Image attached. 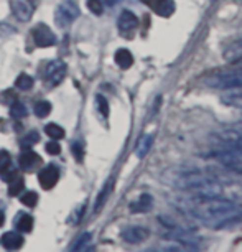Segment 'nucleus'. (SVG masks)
<instances>
[{
  "label": "nucleus",
  "instance_id": "nucleus-1",
  "mask_svg": "<svg viewBox=\"0 0 242 252\" xmlns=\"http://www.w3.org/2000/svg\"><path fill=\"white\" fill-rule=\"evenodd\" d=\"M183 209L194 220L214 229H222L237 221H242V204L217 196H194L186 201Z\"/></svg>",
  "mask_w": 242,
  "mask_h": 252
},
{
  "label": "nucleus",
  "instance_id": "nucleus-2",
  "mask_svg": "<svg viewBox=\"0 0 242 252\" xmlns=\"http://www.w3.org/2000/svg\"><path fill=\"white\" fill-rule=\"evenodd\" d=\"M168 183L178 189L194 193V196H219L222 191L219 182L199 168L178 170L173 177H168Z\"/></svg>",
  "mask_w": 242,
  "mask_h": 252
},
{
  "label": "nucleus",
  "instance_id": "nucleus-3",
  "mask_svg": "<svg viewBox=\"0 0 242 252\" xmlns=\"http://www.w3.org/2000/svg\"><path fill=\"white\" fill-rule=\"evenodd\" d=\"M203 84L212 89H231L242 86V66L234 64V68L212 71L205 76Z\"/></svg>",
  "mask_w": 242,
  "mask_h": 252
},
{
  "label": "nucleus",
  "instance_id": "nucleus-4",
  "mask_svg": "<svg viewBox=\"0 0 242 252\" xmlns=\"http://www.w3.org/2000/svg\"><path fill=\"white\" fill-rule=\"evenodd\" d=\"M211 144L217 150H227L236 155L242 157V132L232 130H221L211 135Z\"/></svg>",
  "mask_w": 242,
  "mask_h": 252
},
{
  "label": "nucleus",
  "instance_id": "nucleus-5",
  "mask_svg": "<svg viewBox=\"0 0 242 252\" xmlns=\"http://www.w3.org/2000/svg\"><path fill=\"white\" fill-rule=\"evenodd\" d=\"M81 15V10L78 7V3L73 0H66L61 5H58L55 12V22L60 28H66L73 23L76 18Z\"/></svg>",
  "mask_w": 242,
  "mask_h": 252
},
{
  "label": "nucleus",
  "instance_id": "nucleus-6",
  "mask_svg": "<svg viewBox=\"0 0 242 252\" xmlns=\"http://www.w3.org/2000/svg\"><path fill=\"white\" fill-rule=\"evenodd\" d=\"M208 157H212V158L219 161L222 166H226V168L232 170V172L242 173L241 155H236V154H232V152H227V150H217V149H214Z\"/></svg>",
  "mask_w": 242,
  "mask_h": 252
},
{
  "label": "nucleus",
  "instance_id": "nucleus-7",
  "mask_svg": "<svg viewBox=\"0 0 242 252\" xmlns=\"http://www.w3.org/2000/svg\"><path fill=\"white\" fill-rule=\"evenodd\" d=\"M33 40H35L36 46H40V48H50V46L56 43L55 33L45 23H40V25L33 28Z\"/></svg>",
  "mask_w": 242,
  "mask_h": 252
},
{
  "label": "nucleus",
  "instance_id": "nucleus-8",
  "mask_svg": "<svg viewBox=\"0 0 242 252\" xmlns=\"http://www.w3.org/2000/svg\"><path fill=\"white\" fill-rule=\"evenodd\" d=\"M66 76V64L61 60H55L46 66L45 78L51 86H58Z\"/></svg>",
  "mask_w": 242,
  "mask_h": 252
},
{
  "label": "nucleus",
  "instance_id": "nucleus-9",
  "mask_svg": "<svg viewBox=\"0 0 242 252\" xmlns=\"http://www.w3.org/2000/svg\"><path fill=\"white\" fill-rule=\"evenodd\" d=\"M121 236L127 244H140V242L149 239L150 231L142 226H130V227H125Z\"/></svg>",
  "mask_w": 242,
  "mask_h": 252
},
{
  "label": "nucleus",
  "instance_id": "nucleus-10",
  "mask_svg": "<svg viewBox=\"0 0 242 252\" xmlns=\"http://www.w3.org/2000/svg\"><path fill=\"white\" fill-rule=\"evenodd\" d=\"M58 180H60V170L56 168L55 165L45 166V168L40 172V175H38V182H40L43 189H51L56 183H58Z\"/></svg>",
  "mask_w": 242,
  "mask_h": 252
},
{
  "label": "nucleus",
  "instance_id": "nucleus-11",
  "mask_svg": "<svg viewBox=\"0 0 242 252\" xmlns=\"http://www.w3.org/2000/svg\"><path fill=\"white\" fill-rule=\"evenodd\" d=\"M12 12L20 22H28L35 12V7L28 0H12Z\"/></svg>",
  "mask_w": 242,
  "mask_h": 252
},
{
  "label": "nucleus",
  "instance_id": "nucleus-12",
  "mask_svg": "<svg viewBox=\"0 0 242 252\" xmlns=\"http://www.w3.org/2000/svg\"><path fill=\"white\" fill-rule=\"evenodd\" d=\"M221 102L229 107L242 111V86L226 89V91L221 94Z\"/></svg>",
  "mask_w": 242,
  "mask_h": 252
},
{
  "label": "nucleus",
  "instance_id": "nucleus-13",
  "mask_svg": "<svg viewBox=\"0 0 242 252\" xmlns=\"http://www.w3.org/2000/svg\"><path fill=\"white\" fill-rule=\"evenodd\" d=\"M18 163H20V168L25 170V172H33L38 165L43 163L40 155H36L33 150H25L18 158Z\"/></svg>",
  "mask_w": 242,
  "mask_h": 252
},
{
  "label": "nucleus",
  "instance_id": "nucleus-14",
  "mask_svg": "<svg viewBox=\"0 0 242 252\" xmlns=\"http://www.w3.org/2000/svg\"><path fill=\"white\" fill-rule=\"evenodd\" d=\"M117 25H119V30L121 32H132L134 28H137L139 25V18L135 17V13H132L130 10H124L121 13L117 20Z\"/></svg>",
  "mask_w": 242,
  "mask_h": 252
},
{
  "label": "nucleus",
  "instance_id": "nucleus-15",
  "mask_svg": "<svg viewBox=\"0 0 242 252\" xmlns=\"http://www.w3.org/2000/svg\"><path fill=\"white\" fill-rule=\"evenodd\" d=\"M0 242H2V246L5 247V249L15 251V249H20V247L23 246V236L18 234V232H15V231H10V232H5V234L2 236Z\"/></svg>",
  "mask_w": 242,
  "mask_h": 252
},
{
  "label": "nucleus",
  "instance_id": "nucleus-16",
  "mask_svg": "<svg viewBox=\"0 0 242 252\" xmlns=\"http://www.w3.org/2000/svg\"><path fill=\"white\" fill-rule=\"evenodd\" d=\"M151 208H153V198L150 194H140V198L130 204L132 213H149Z\"/></svg>",
  "mask_w": 242,
  "mask_h": 252
},
{
  "label": "nucleus",
  "instance_id": "nucleus-17",
  "mask_svg": "<svg viewBox=\"0 0 242 252\" xmlns=\"http://www.w3.org/2000/svg\"><path fill=\"white\" fill-rule=\"evenodd\" d=\"M112 188H114V178H111L109 182L106 183V187L102 188V191L99 193V196L96 199V206H94V213H101V209L104 208V204L107 203V198L111 196V193H112Z\"/></svg>",
  "mask_w": 242,
  "mask_h": 252
},
{
  "label": "nucleus",
  "instance_id": "nucleus-18",
  "mask_svg": "<svg viewBox=\"0 0 242 252\" xmlns=\"http://www.w3.org/2000/svg\"><path fill=\"white\" fill-rule=\"evenodd\" d=\"M116 63H117L119 68L129 69L130 66L134 64V56H132V53L129 50L121 48V50H117V53H116Z\"/></svg>",
  "mask_w": 242,
  "mask_h": 252
},
{
  "label": "nucleus",
  "instance_id": "nucleus-19",
  "mask_svg": "<svg viewBox=\"0 0 242 252\" xmlns=\"http://www.w3.org/2000/svg\"><path fill=\"white\" fill-rule=\"evenodd\" d=\"M151 144H153V135L147 134L144 137H140V140L137 142V147H135V155L139 158H144V157L149 154V150L151 149Z\"/></svg>",
  "mask_w": 242,
  "mask_h": 252
},
{
  "label": "nucleus",
  "instance_id": "nucleus-20",
  "mask_svg": "<svg viewBox=\"0 0 242 252\" xmlns=\"http://www.w3.org/2000/svg\"><path fill=\"white\" fill-rule=\"evenodd\" d=\"M15 226L18 231L22 232H30L33 229V218L30 215H25V213H20L15 221Z\"/></svg>",
  "mask_w": 242,
  "mask_h": 252
},
{
  "label": "nucleus",
  "instance_id": "nucleus-21",
  "mask_svg": "<svg viewBox=\"0 0 242 252\" xmlns=\"http://www.w3.org/2000/svg\"><path fill=\"white\" fill-rule=\"evenodd\" d=\"M224 56H226L227 61H234V60L239 58V56H242V38H241V40L234 41V43H232L229 48L226 50Z\"/></svg>",
  "mask_w": 242,
  "mask_h": 252
},
{
  "label": "nucleus",
  "instance_id": "nucleus-22",
  "mask_svg": "<svg viewBox=\"0 0 242 252\" xmlns=\"http://www.w3.org/2000/svg\"><path fill=\"white\" fill-rule=\"evenodd\" d=\"M153 10L155 13H158L161 17H170L175 12V3H173V0H163V2H160L158 5L153 8Z\"/></svg>",
  "mask_w": 242,
  "mask_h": 252
},
{
  "label": "nucleus",
  "instance_id": "nucleus-23",
  "mask_svg": "<svg viewBox=\"0 0 242 252\" xmlns=\"http://www.w3.org/2000/svg\"><path fill=\"white\" fill-rule=\"evenodd\" d=\"M8 183H10V187H8V194H10V196H17V194H20L22 189L25 188V182H23V178L18 177V175Z\"/></svg>",
  "mask_w": 242,
  "mask_h": 252
},
{
  "label": "nucleus",
  "instance_id": "nucleus-24",
  "mask_svg": "<svg viewBox=\"0 0 242 252\" xmlns=\"http://www.w3.org/2000/svg\"><path fill=\"white\" fill-rule=\"evenodd\" d=\"M15 86L18 89H22V91H28V89H31V86H33V78H31V76H28V74L23 73V74H20L17 78Z\"/></svg>",
  "mask_w": 242,
  "mask_h": 252
},
{
  "label": "nucleus",
  "instance_id": "nucleus-25",
  "mask_svg": "<svg viewBox=\"0 0 242 252\" xmlns=\"http://www.w3.org/2000/svg\"><path fill=\"white\" fill-rule=\"evenodd\" d=\"M45 132H46V135L53 137L55 140H60V139H63V137H64L63 127L56 126V124H48V126L45 127Z\"/></svg>",
  "mask_w": 242,
  "mask_h": 252
},
{
  "label": "nucleus",
  "instance_id": "nucleus-26",
  "mask_svg": "<svg viewBox=\"0 0 242 252\" xmlns=\"http://www.w3.org/2000/svg\"><path fill=\"white\" fill-rule=\"evenodd\" d=\"M17 175H18L17 168L12 163L7 165V166H3V168H0V178H2L3 182H12V180L15 178Z\"/></svg>",
  "mask_w": 242,
  "mask_h": 252
},
{
  "label": "nucleus",
  "instance_id": "nucleus-27",
  "mask_svg": "<svg viewBox=\"0 0 242 252\" xmlns=\"http://www.w3.org/2000/svg\"><path fill=\"white\" fill-rule=\"evenodd\" d=\"M50 112H51V104L48 101H41V102H38L36 106H35V114H36V117H48L50 116Z\"/></svg>",
  "mask_w": 242,
  "mask_h": 252
},
{
  "label": "nucleus",
  "instance_id": "nucleus-28",
  "mask_svg": "<svg viewBox=\"0 0 242 252\" xmlns=\"http://www.w3.org/2000/svg\"><path fill=\"white\" fill-rule=\"evenodd\" d=\"M27 114H28V111H27V107L23 106L22 102H13L12 104V111H10V116L13 117V119H23V117H27Z\"/></svg>",
  "mask_w": 242,
  "mask_h": 252
},
{
  "label": "nucleus",
  "instance_id": "nucleus-29",
  "mask_svg": "<svg viewBox=\"0 0 242 252\" xmlns=\"http://www.w3.org/2000/svg\"><path fill=\"white\" fill-rule=\"evenodd\" d=\"M91 241V234H89V232H83V234H81L78 239L74 241V244L71 246V251H79V249H83L84 246L88 244V242Z\"/></svg>",
  "mask_w": 242,
  "mask_h": 252
},
{
  "label": "nucleus",
  "instance_id": "nucleus-30",
  "mask_svg": "<svg viewBox=\"0 0 242 252\" xmlns=\"http://www.w3.org/2000/svg\"><path fill=\"white\" fill-rule=\"evenodd\" d=\"M22 203L28 208H33L38 203V194L35 191H28L22 196Z\"/></svg>",
  "mask_w": 242,
  "mask_h": 252
},
{
  "label": "nucleus",
  "instance_id": "nucleus-31",
  "mask_svg": "<svg viewBox=\"0 0 242 252\" xmlns=\"http://www.w3.org/2000/svg\"><path fill=\"white\" fill-rule=\"evenodd\" d=\"M88 8L94 13V15H101V13L104 12L101 0H88Z\"/></svg>",
  "mask_w": 242,
  "mask_h": 252
},
{
  "label": "nucleus",
  "instance_id": "nucleus-32",
  "mask_svg": "<svg viewBox=\"0 0 242 252\" xmlns=\"http://www.w3.org/2000/svg\"><path fill=\"white\" fill-rule=\"evenodd\" d=\"M96 102H97L99 112H101L104 117H107V116H109V104H107V99L104 97V96H97Z\"/></svg>",
  "mask_w": 242,
  "mask_h": 252
},
{
  "label": "nucleus",
  "instance_id": "nucleus-33",
  "mask_svg": "<svg viewBox=\"0 0 242 252\" xmlns=\"http://www.w3.org/2000/svg\"><path fill=\"white\" fill-rule=\"evenodd\" d=\"M71 149H73V155H74V158L78 160V161H83V158H84V150H83V145L78 144V142H74Z\"/></svg>",
  "mask_w": 242,
  "mask_h": 252
},
{
  "label": "nucleus",
  "instance_id": "nucleus-34",
  "mask_svg": "<svg viewBox=\"0 0 242 252\" xmlns=\"http://www.w3.org/2000/svg\"><path fill=\"white\" fill-rule=\"evenodd\" d=\"M38 140H40V135H38V132L33 130V132H30V134H28V135L25 137V139L22 140V144L30 147V145H33V144H36Z\"/></svg>",
  "mask_w": 242,
  "mask_h": 252
},
{
  "label": "nucleus",
  "instance_id": "nucleus-35",
  "mask_svg": "<svg viewBox=\"0 0 242 252\" xmlns=\"http://www.w3.org/2000/svg\"><path fill=\"white\" fill-rule=\"evenodd\" d=\"M46 152H48L50 155H60L61 154V147L58 142H50V144H46Z\"/></svg>",
  "mask_w": 242,
  "mask_h": 252
},
{
  "label": "nucleus",
  "instance_id": "nucleus-36",
  "mask_svg": "<svg viewBox=\"0 0 242 252\" xmlns=\"http://www.w3.org/2000/svg\"><path fill=\"white\" fill-rule=\"evenodd\" d=\"M12 163V157L8 154L7 150H2L0 152V168H3V166L10 165Z\"/></svg>",
  "mask_w": 242,
  "mask_h": 252
},
{
  "label": "nucleus",
  "instance_id": "nucleus-37",
  "mask_svg": "<svg viewBox=\"0 0 242 252\" xmlns=\"http://www.w3.org/2000/svg\"><path fill=\"white\" fill-rule=\"evenodd\" d=\"M144 3H147L149 7H151V8H155L156 5H158L160 2H163V0H142Z\"/></svg>",
  "mask_w": 242,
  "mask_h": 252
},
{
  "label": "nucleus",
  "instance_id": "nucleus-38",
  "mask_svg": "<svg viewBox=\"0 0 242 252\" xmlns=\"http://www.w3.org/2000/svg\"><path fill=\"white\" fill-rule=\"evenodd\" d=\"M104 3L109 5V7H112V5H116V3H117V0H104Z\"/></svg>",
  "mask_w": 242,
  "mask_h": 252
},
{
  "label": "nucleus",
  "instance_id": "nucleus-39",
  "mask_svg": "<svg viewBox=\"0 0 242 252\" xmlns=\"http://www.w3.org/2000/svg\"><path fill=\"white\" fill-rule=\"evenodd\" d=\"M232 63H234V64H237V66H242V56H239V58H237V60H234V61H232Z\"/></svg>",
  "mask_w": 242,
  "mask_h": 252
},
{
  "label": "nucleus",
  "instance_id": "nucleus-40",
  "mask_svg": "<svg viewBox=\"0 0 242 252\" xmlns=\"http://www.w3.org/2000/svg\"><path fill=\"white\" fill-rule=\"evenodd\" d=\"M3 222H5V216H3V213L0 211V226H2Z\"/></svg>",
  "mask_w": 242,
  "mask_h": 252
},
{
  "label": "nucleus",
  "instance_id": "nucleus-41",
  "mask_svg": "<svg viewBox=\"0 0 242 252\" xmlns=\"http://www.w3.org/2000/svg\"><path fill=\"white\" fill-rule=\"evenodd\" d=\"M234 129H236V130H239V132H242V121H241L239 124H237V126L234 127Z\"/></svg>",
  "mask_w": 242,
  "mask_h": 252
},
{
  "label": "nucleus",
  "instance_id": "nucleus-42",
  "mask_svg": "<svg viewBox=\"0 0 242 252\" xmlns=\"http://www.w3.org/2000/svg\"><path fill=\"white\" fill-rule=\"evenodd\" d=\"M28 2H30V3H31V5H33V7H35V5H36V3H38V2H40V0H28Z\"/></svg>",
  "mask_w": 242,
  "mask_h": 252
}]
</instances>
